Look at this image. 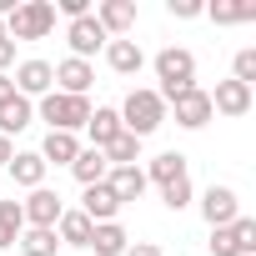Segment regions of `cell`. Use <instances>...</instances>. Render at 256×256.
Instances as JSON below:
<instances>
[{
  "label": "cell",
  "instance_id": "obj_1",
  "mask_svg": "<svg viewBox=\"0 0 256 256\" xmlns=\"http://www.w3.org/2000/svg\"><path fill=\"white\" fill-rule=\"evenodd\" d=\"M56 30V6L50 0H26V6H16L6 16V40H46Z\"/></svg>",
  "mask_w": 256,
  "mask_h": 256
},
{
  "label": "cell",
  "instance_id": "obj_2",
  "mask_svg": "<svg viewBox=\"0 0 256 256\" xmlns=\"http://www.w3.org/2000/svg\"><path fill=\"white\" fill-rule=\"evenodd\" d=\"M116 116H120V131H131L136 141H146L156 126L166 120V100H161L156 90H131V96H126V106H120Z\"/></svg>",
  "mask_w": 256,
  "mask_h": 256
},
{
  "label": "cell",
  "instance_id": "obj_3",
  "mask_svg": "<svg viewBox=\"0 0 256 256\" xmlns=\"http://www.w3.org/2000/svg\"><path fill=\"white\" fill-rule=\"evenodd\" d=\"M156 80H161V100H171L176 90H186V86H196V56L191 50H181V46H166L161 56H156Z\"/></svg>",
  "mask_w": 256,
  "mask_h": 256
},
{
  "label": "cell",
  "instance_id": "obj_4",
  "mask_svg": "<svg viewBox=\"0 0 256 256\" xmlns=\"http://www.w3.org/2000/svg\"><path fill=\"white\" fill-rule=\"evenodd\" d=\"M40 120H50V131L76 136L80 126L90 120V100H86V96H60V90H50V96H40Z\"/></svg>",
  "mask_w": 256,
  "mask_h": 256
},
{
  "label": "cell",
  "instance_id": "obj_5",
  "mask_svg": "<svg viewBox=\"0 0 256 256\" xmlns=\"http://www.w3.org/2000/svg\"><path fill=\"white\" fill-rule=\"evenodd\" d=\"M206 246H211V256H256V221L236 216L231 226H216Z\"/></svg>",
  "mask_w": 256,
  "mask_h": 256
},
{
  "label": "cell",
  "instance_id": "obj_6",
  "mask_svg": "<svg viewBox=\"0 0 256 256\" xmlns=\"http://www.w3.org/2000/svg\"><path fill=\"white\" fill-rule=\"evenodd\" d=\"M166 106L176 110V126H186V131H201V126L216 116V110H211V90H201V86H186V90H176Z\"/></svg>",
  "mask_w": 256,
  "mask_h": 256
},
{
  "label": "cell",
  "instance_id": "obj_7",
  "mask_svg": "<svg viewBox=\"0 0 256 256\" xmlns=\"http://www.w3.org/2000/svg\"><path fill=\"white\" fill-rule=\"evenodd\" d=\"M60 196L50 191V186H36L26 201H20V216H26V226H36V231H56V221H60Z\"/></svg>",
  "mask_w": 256,
  "mask_h": 256
},
{
  "label": "cell",
  "instance_id": "obj_8",
  "mask_svg": "<svg viewBox=\"0 0 256 256\" xmlns=\"http://www.w3.org/2000/svg\"><path fill=\"white\" fill-rule=\"evenodd\" d=\"M66 40H70L76 60H86V56H96V50H106V46H110V36L100 30V20H96V16H80V20H70V26H66Z\"/></svg>",
  "mask_w": 256,
  "mask_h": 256
},
{
  "label": "cell",
  "instance_id": "obj_9",
  "mask_svg": "<svg viewBox=\"0 0 256 256\" xmlns=\"http://www.w3.org/2000/svg\"><path fill=\"white\" fill-rule=\"evenodd\" d=\"M10 86H16L26 100H30V96H50V90H56V70H50V60H20Z\"/></svg>",
  "mask_w": 256,
  "mask_h": 256
},
{
  "label": "cell",
  "instance_id": "obj_10",
  "mask_svg": "<svg viewBox=\"0 0 256 256\" xmlns=\"http://www.w3.org/2000/svg\"><path fill=\"white\" fill-rule=\"evenodd\" d=\"M201 216H206V226H211V231H216V226H231V221L241 216L236 191H231V186H211V191L201 196Z\"/></svg>",
  "mask_w": 256,
  "mask_h": 256
},
{
  "label": "cell",
  "instance_id": "obj_11",
  "mask_svg": "<svg viewBox=\"0 0 256 256\" xmlns=\"http://www.w3.org/2000/svg\"><path fill=\"white\" fill-rule=\"evenodd\" d=\"M106 186H110V196L126 206V201H141V191H146L151 181H146L141 166H110V171H106Z\"/></svg>",
  "mask_w": 256,
  "mask_h": 256
},
{
  "label": "cell",
  "instance_id": "obj_12",
  "mask_svg": "<svg viewBox=\"0 0 256 256\" xmlns=\"http://www.w3.org/2000/svg\"><path fill=\"white\" fill-rule=\"evenodd\" d=\"M56 70V86H60V96H86L90 90V80H96V70H90V60H60V66H50Z\"/></svg>",
  "mask_w": 256,
  "mask_h": 256
},
{
  "label": "cell",
  "instance_id": "obj_13",
  "mask_svg": "<svg viewBox=\"0 0 256 256\" xmlns=\"http://www.w3.org/2000/svg\"><path fill=\"white\" fill-rule=\"evenodd\" d=\"M96 20H100L106 36H126V30L136 26V0H100Z\"/></svg>",
  "mask_w": 256,
  "mask_h": 256
},
{
  "label": "cell",
  "instance_id": "obj_14",
  "mask_svg": "<svg viewBox=\"0 0 256 256\" xmlns=\"http://www.w3.org/2000/svg\"><path fill=\"white\" fill-rule=\"evenodd\" d=\"M30 116H36V106L20 96V90H10L6 100H0V136H16V131H26V126H30Z\"/></svg>",
  "mask_w": 256,
  "mask_h": 256
},
{
  "label": "cell",
  "instance_id": "obj_15",
  "mask_svg": "<svg viewBox=\"0 0 256 256\" xmlns=\"http://www.w3.org/2000/svg\"><path fill=\"white\" fill-rule=\"evenodd\" d=\"M116 211H120V201L110 196V186H106V181L86 186V206H80V216H86L90 226H100V221H116Z\"/></svg>",
  "mask_w": 256,
  "mask_h": 256
},
{
  "label": "cell",
  "instance_id": "obj_16",
  "mask_svg": "<svg viewBox=\"0 0 256 256\" xmlns=\"http://www.w3.org/2000/svg\"><path fill=\"white\" fill-rule=\"evenodd\" d=\"M211 110H221V116H246V110H251V86H241V80H221L216 96H211Z\"/></svg>",
  "mask_w": 256,
  "mask_h": 256
},
{
  "label": "cell",
  "instance_id": "obj_17",
  "mask_svg": "<svg viewBox=\"0 0 256 256\" xmlns=\"http://www.w3.org/2000/svg\"><path fill=\"white\" fill-rule=\"evenodd\" d=\"M106 66H110L116 76H136V70L146 66V56H141L136 40H110V46H106Z\"/></svg>",
  "mask_w": 256,
  "mask_h": 256
},
{
  "label": "cell",
  "instance_id": "obj_18",
  "mask_svg": "<svg viewBox=\"0 0 256 256\" xmlns=\"http://www.w3.org/2000/svg\"><path fill=\"white\" fill-rule=\"evenodd\" d=\"M86 131H90V146H96V151H106V146L120 136V116H116L110 106H96V110H90V120H86Z\"/></svg>",
  "mask_w": 256,
  "mask_h": 256
},
{
  "label": "cell",
  "instance_id": "obj_19",
  "mask_svg": "<svg viewBox=\"0 0 256 256\" xmlns=\"http://www.w3.org/2000/svg\"><path fill=\"white\" fill-rule=\"evenodd\" d=\"M36 156H40L46 166H50V161H56V166H70V161L80 156V141H76V136H66V131H50V136H46V146H40Z\"/></svg>",
  "mask_w": 256,
  "mask_h": 256
},
{
  "label": "cell",
  "instance_id": "obj_20",
  "mask_svg": "<svg viewBox=\"0 0 256 256\" xmlns=\"http://www.w3.org/2000/svg\"><path fill=\"white\" fill-rule=\"evenodd\" d=\"M10 176H16V186H26V191H36L40 181H46V161L36 156V151H20V156H10V166H6Z\"/></svg>",
  "mask_w": 256,
  "mask_h": 256
},
{
  "label": "cell",
  "instance_id": "obj_21",
  "mask_svg": "<svg viewBox=\"0 0 256 256\" xmlns=\"http://www.w3.org/2000/svg\"><path fill=\"white\" fill-rule=\"evenodd\" d=\"M90 221L80 216V211H60V221H56V241H66V246H90Z\"/></svg>",
  "mask_w": 256,
  "mask_h": 256
},
{
  "label": "cell",
  "instance_id": "obj_22",
  "mask_svg": "<svg viewBox=\"0 0 256 256\" xmlns=\"http://www.w3.org/2000/svg\"><path fill=\"white\" fill-rule=\"evenodd\" d=\"M90 246H96V256H120L126 246H131V236H126L116 221H100V226L90 231Z\"/></svg>",
  "mask_w": 256,
  "mask_h": 256
},
{
  "label": "cell",
  "instance_id": "obj_23",
  "mask_svg": "<svg viewBox=\"0 0 256 256\" xmlns=\"http://www.w3.org/2000/svg\"><path fill=\"white\" fill-rule=\"evenodd\" d=\"M186 176V156L181 151H166V156H156L151 166H146V181H156V186H171V181H181Z\"/></svg>",
  "mask_w": 256,
  "mask_h": 256
},
{
  "label": "cell",
  "instance_id": "obj_24",
  "mask_svg": "<svg viewBox=\"0 0 256 256\" xmlns=\"http://www.w3.org/2000/svg\"><path fill=\"white\" fill-rule=\"evenodd\" d=\"M206 16L216 26H241V20H256V6L251 0H216V6H206Z\"/></svg>",
  "mask_w": 256,
  "mask_h": 256
},
{
  "label": "cell",
  "instance_id": "obj_25",
  "mask_svg": "<svg viewBox=\"0 0 256 256\" xmlns=\"http://www.w3.org/2000/svg\"><path fill=\"white\" fill-rule=\"evenodd\" d=\"M70 171H76V181H80V186H96V181H106V171H110V166H106V156L90 146V151H80V156L70 161Z\"/></svg>",
  "mask_w": 256,
  "mask_h": 256
},
{
  "label": "cell",
  "instance_id": "obj_26",
  "mask_svg": "<svg viewBox=\"0 0 256 256\" xmlns=\"http://www.w3.org/2000/svg\"><path fill=\"white\" fill-rule=\"evenodd\" d=\"M20 231H26V216H20V201H0V251H10Z\"/></svg>",
  "mask_w": 256,
  "mask_h": 256
},
{
  "label": "cell",
  "instance_id": "obj_27",
  "mask_svg": "<svg viewBox=\"0 0 256 256\" xmlns=\"http://www.w3.org/2000/svg\"><path fill=\"white\" fill-rule=\"evenodd\" d=\"M100 156H106V166H136V156H141V141H136L131 131H120V136H116V141H110Z\"/></svg>",
  "mask_w": 256,
  "mask_h": 256
},
{
  "label": "cell",
  "instance_id": "obj_28",
  "mask_svg": "<svg viewBox=\"0 0 256 256\" xmlns=\"http://www.w3.org/2000/svg\"><path fill=\"white\" fill-rule=\"evenodd\" d=\"M16 246H20L26 256H56L60 241H56V231H36V226H26V231L16 236Z\"/></svg>",
  "mask_w": 256,
  "mask_h": 256
},
{
  "label": "cell",
  "instance_id": "obj_29",
  "mask_svg": "<svg viewBox=\"0 0 256 256\" xmlns=\"http://www.w3.org/2000/svg\"><path fill=\"white\" fill-rule=\"evenodd\" d=\"M161 201H166L171 211H181V206H191V176H181V181H171V186H161Z\"/></svg>",
  "mask_w": 256,
  "mask_h": 256
},
{
  "label": "cell",
  "instance_id": "obj_30",
  "mask_svg": "<svg viewBox=\"0 0 256 256\" xmlns=\"http://www.w3.org/2000/svg\"><path fill=\"white\" fill-rule=\"evenodd\" d=\"M231 80H241V86H251L256 80V50L246 46V50H236V76Z\"/></svg>",
  "mask_w": 256,
  "mask_h": 256
},
{
  "label": "cell",
  "instance_id": "obj_31",
  "mask_svg": "<svg viewBox=\"0 0 256 256\" xmlns=\"http://www.w3.org/2000/svg\"><path fill=\"white\" fill-rule=\"evenodd\" d=\"M166 10H171L176 20H196V16H206L201 0H166Z\"/></svg>",
  "mask_w": 256,
  "mask_h": 256
},
{
  "label": "cell",
  "instance_id": "obj_32",
  "mask_svg": "<svg viewBox=\"0 0 256 256\" xmlns=\"http://www.w3.org/2000/svg\"><path fill=\"white\" fill-rule=\"evenodd\" d=\"M120 256H161V246H151V241H136V246H126Z\"/></svg>",
  "mask_w": 256,
  "mask_h": 256
},
{
  "label": "cell",
  "instance_id": "obj_33",
  "mask_svg": "<svg viewBox=\"0 0 256 256\" xmlns=\"http://www.w3.org/2000/svg\"><path fill=\"white\" fill-rule=\"evenodd\" d=\"M10 66H16V46H10V40H0V76H6Z\"/></svg>",
  "mask_w": 256,
  "mask_h": 256
},
{
  "label": "cell",
  "instance_id": "obj_34",
  "mask_svg": "<svg viewBox=\"0 0 256 256\" xmlns=\"http://www.w3.org/2000/svg\"><path fill=\"white\" fill-rule=\"evenodd\" d=\"M10 156H16V146H10L6 136H0V166H10Z\"/></svg>",
  "mask_w": 256,
  "mask_h": 256
},
{
  "label": "cell",
  "instance_id": "obj_35",
  "mask_svg": "<svg viewBox=\"0 0 256 256\" xmlns=\"http://www.w3.org/2000/svg\"><path fill=\"white\" fill-rule=\"evenodd\" d=\"M10 90H16V86H10V76H0V100H6Z\"/></svg>",
  "mask_w": 256,
  "mask_h": 256
},
{
  "label": "cell",
  "instance_id": "obj_36",
  "mask_svg": "<svg viewBox=\"0 0 256 256\" xmlns=\"http://www.w3.org/2000/svg\"><path fill=\"white\" fill-rule=\"evenodd\" d=\"M0 40H6V16H0Z\"/></svg>",
  "mask_w": 256,
  "mask_h": 256
}]
</instances>
